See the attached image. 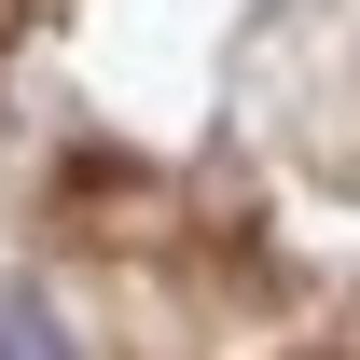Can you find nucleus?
<instances>
[{
  "label": "nucleus",
  "mask_w": 360,
  "mask_h": 360,
  "mask_svg": "<svg viewBox=\"0 0 360 360\" xmlns=\"http://www.w3.org/2000/svg\"><path fill=\"white\" fill-rule=\"evenodd\" d=\"M0 360H70V347H56L42 305H14V291H0Z\"/></svg>",
  "instance_id": "nucleus-1"
}]
</instances>
